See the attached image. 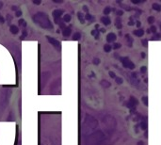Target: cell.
<instances>
[{
	"label": "cell",
	"mask_w": 161,
	"mask_h": 145,
	"mask_svg": "<svg viewBox=\"0 0 161 145\" xmlns=\"http://www.w3.org/2000/svg\"><path fill=\"white\" fill-rule=\"evenodd\" d=\"M33 22L36 24V25L40 26L42 28L44 29H53V24L51 23L50 19L48 17V15L46 14L45 12H37L33 15Z\"/></svg>",
	"instance_id": "obj_1"
},
{
	"label": "cell",
	"mask_w": 161,
	"mask_h": 145,
	"mask_svg": "<svg viewBox=\"0 0 161 145\" xmlns=\"http://www.w3.org/2000/svg\"><path fill=\"white\" fill-rule=\"evenodd\" d=\"M104 139H105L104 133L100 130H97L95 132L91 133V135H89V136H87L84 145H102Z\"/></svg>",
	"instance_id": "obj_2"
},
{
	"label": "cell",
	"mask_w": 161,
	"mask_h": 145,
	"mask_svg": "<svg viewBox=\"0 0 161 145\" xmlns=\"http://www.w3.org/2000/svg\"><path fill=\"white\" fill-rule=\"evenodd\" d=\"M97 124H98L97 120L94 117H92L91 115H86L85 122L83 123V131H86L88 133L90 131L94 130L97 127Z\"/></svg>",
	"instance_id": "obj_3"
},
{
	"label": "cell",
	"mask_w": 161,
	"mask_h": 145,
	"mask_svg": "<svg viewBox=\"0 0 161 145\" xmlns=\"http://www.w3.org/2000/svg\"><path fill=\"white\" fill-rule=\"evenodd\" d=\"M103 123H104L105 126L108 130L113 131L116 128V126H117V123H116L115 119L112 116H109V115L105 116V118L103 119Z\"/></svg>",
	"instance_id": "obj_4"
},
{
	"label": "cell",
	"mask_w": 161,
	"mask_h": 145,
	"mask_svg": "<svg viewBox=\"0 0 161 145\" xmlns=\"http://www.w3.org/2000/svg\"><path fill=\"white\" fill-rule=\"evenodd\" d=\"M120 60L122 64V66L126 69L129 70H134L135 69V64L130 60L127 57H124V58H120Z\"/></svg>",
	"instance_id": "obj_5"
},
{
	"label": "cell",
	"mask_w": 161,
	"mask_h": 145,
	"mask_svg": "<svg viewBox=\"0 0 161 145\" xmlns=\"http://www.w3.org/2000/svg\"><path fill=\"white\" fill-rule=\"evenodd\" d=\"M54 20H55V23L57 24V25H60V24L62 22V20H61V16L63 15V11L62 9H55L52 13Z\"/></svg>",
	"instance_id": "obj_6"
},
{
	"label": "cell",
	"mask_w": 161,
	"mask_h": 145,
	"mask_svg": "<svg viewBox=\"0 0 161 145\" xmlns=\"http://www.w3.org/2000/svg\"><path fill=\"white\" fill-rule=\"evenodd\" d=\"M46 39H47V41L55 47V48H57V50H60V48H61L60 42H59L57 40H56L55 38H52V37H50V36H46Z\"/></svg>",
	"instance_id": "obj_7"
},
{
	"label": "cell",
	"mask_w": 161,
	"mask_h": 145,
	"mask_svg": "<svg viewBox=\"0 0 161 145\" xmlns=\"http://www.w3.org/2000/svg\"><path fill=\"white\" fill-rule=\"evenodd\" d=\"M116 38H117V36H116L115 33H108V36H107V42L108 43H110V42H115L116 41Z\"/></svg>",
	"instance_id": "obj_8"
},
{
	"label": "cell",
	"mask_w": 161,
	"mask_h": 145,
	"mask_svg": "<svg viewBox=\"0 0 161 145\" xmlns=\"http://www.w3.org/2000/svg\"><path fill=\"white\" fill-rule=\"evenodd\" d=\"M101 22H102L103 25L109 26L111 24V20L108 16H103V17H101Z\"/></svg>",
	"instance_id": "obj_9"
},
{
	"label": "cell",
	"mask_w": 161,
	"mask_h": 145,
	"mask_svg": "<svg viewBox=\"0 0 161 145\" xmlns=\"http://www.w3.org/2000/svg\"><path fill=\"white\" fill-rule=\"evenodd\" d=\"M71 33H72V28L70 26H66V28L62 30V35L64 37H69L71 35Z\"/></svg>",
	"instance_id": "obj_10"
},
{
	"label": "cell",
	"mask_w": 161,
	"mask_h": 145,
	"mask_svg": "<svg viewBox=\"0 0 161 145\" xmlns=\"http://www.w3.org/2000/svg\"><path fill=\"white\" fill-rule=\"evenodd\" d=\"M9 30H11L12 34H13V35L18 34V32H19V28H18V26H14V25H12L11 26H9Z\"/></svg>",
	"instance_id": "obj_11"
},
{
	"label": "cell",
	"mask_w": 161,
	"mask_h": 145,
	"mask_svg": "<svg viewBox=\"0 0 161 145\" xmlns=\"http://www.w3.org/2000/svg\"><path fill=\"white\" fill-rule=\"evenodd\" d=\"M100 84H101V86L102 87H104L105 89H108V88H109L111 86V83L108 81V80H105V79H103L100 81Z\"/></svg>",
	"instance_id": "obj_12"
},
{
	"label": "cell",
	"mask_w": 161,
	"mask_h": 145,
	"mask_svg": "<svg viewBox=\"0 0 161 145\" xmlns=\"http://www.w3.org/2000/svg\"><path fill=\"white\" fill-rule=\"evenodd\" d=\"M115 26L116 28H119V29H122V20L120 17H117L115 19Z\"/></svg>",
	"instance_id": "obj_13"
},
{
	"label": "cell",
	"mask_w": 161,
	"mask_h": 145,
	"mask_svg": "<svg viewBox=\"0 0 161 145\" xmlns=\"http://www.w3.org/2000/svg\"><path fill=\"white\" fill-rule=\"evenodd\" d=\"M133 33H134V35L137 36V37H142L143 34H144V30H143L142 28H138L137 30H135Z\"/></svg>",
	"instance_id": "obj_14"
},
{
	"label": "cell",
	"mask_w": 161,
	"mask_h": 145,
	"mask_svg": "<svg viewBox=\"0 0 161 145\" xmlns=\"http://www.w3.org/2000/svg\"><path fill=\"white\" fill-rule=\"evenodd\" d=\"M77 18H78V20H79V22L81 24L85 23V15H83V13L82 12H80V11L77 12Z\"/></svg>",
	"instance_id": "obj_15"
},
{
	"label": "cell",
	"mask_w": 161,
	"mask_h": 145,
	"mask_svg": "<svg viewBox=\"0 0 161 145\" xmlns=\"http://www.w3.org/2000/svg\"><path fill=\"white\" fill-rule=\"evenodd\" d=\"M153 9H155L156 11H161V5L158 4V3H153Z\"/></svg>",
	"instance_id": "obj_16"
},
{
	"label": "cell",
	"mask_w": 161,
	"mask_h": 145,
	"mask_svg": "<svg viewBox=\"0 0 161 145\" xmlns=\"http://www.w3.org/2000/svg\"><path fill=\"white\" fill-rule=\"evenodd\" d=\"M71 19H72V16L70 14H65L63 15V22L64 23H69L71 21Z\"/></svg>",
	"instance_id": "obj_17"
},
{
	"label": "cell",
	"mask_w": 161,
	"mask_h": 145,
	"mask_svg": "<svg viewBox=\"0 0 161 145\" xmlns=\"http://www.w3.org/2000/svg\"><path fill=\"white\" fill-rule=\"evenodd\" d=\"M85 20L90 21V22H92V21H94V17L92 15H91L90 13H87V14L85 15Z\"/></svg>",
	"instance_id": "obj_18"
},
{
	"label": "cell",
	"mask_w": 161,
	"mask_h": 145,
	"mask_svg": "<svg viewBox=\"0 0 161 145\" xmlns=\"http://www.w3.org/2000/svg\"><path fill=\"white\" fill-rule=\"evenodd\" d=\"M81 38V34L79 32H75L74 34L73 35V40L74 41H78V40H80Z\"/></svg>",
	"instance_id": "obj_19"
},
{
	"label": "cell",
	"mask_w": 161,
	"mask_h": 145,
	"mask_svg": "<svg viewBox=\"0 0 161 145\" xmlns=\"http://www.w3.org/2000/svg\"><path fill=\"white\" fill-rule=\"evenodd\" d=\"M111 49H112V46L109 45V43H108V45H104V50H105V52H107V53H109L111 51Z\"/></svg>",
	"instance_id": "obj_20"
},
{
	"label": "cell",
	"mask_w": 161,
	"mask_h": 145,
	"mask_svg": "<svg viewBox=\"0 0 161 145\" xmlns=\"http://www.w3.org/2000/svg\"><path fill=\"white\" fill-rule=\"evenodd\" d=\"M91 33V35H92V36H94V37H95V39H96V40L99 38V31H98L97 29H92Z\"/></svg>",
	"instance_id": "obj_21"
},
{
	"label": "cell",
	"mask_w": 161,
	"mask_h": 145,
	"mask_svg": "<svg viewBox=\"0 0 161 145\" xmlns=\"http://www.w3.org/2000/svg\"><path fill=\"white\" fill-rule=\"evenodd\" d=\"M125 38H126V40H127V42H128V46H129V47H132L133 39H132L129 35H125Z\"/></svg>",
	"instance_id": "obj_22"
},
{
	"label": "cell",
	"mask_w": 161,
	"mask_h": 145,
	"mask_svg": "<svg viewBox=\"0 0 161 145\" xmlns=\"http://www.w3.org/2000/svg\"><path fill=\"white\" fill-rule=\"evenodd\" d=\"M110 12H111V8H110V7H106V8L104 9V14H105V16L106 15H108Z\"/></svg>",
	"instance_id": "obj_23"
},
{
	"label": "cell",
	"mask_w": 161,
	"mask_h": 145,
	"mask_svg": "<svg viewBox=\"0 0 161 145\" xmlns=\"http://www.w3.org/2000/svg\"><path fill=\"white\" fill-rule=\"evenodd\" d=\"M129 101H130V102H131V103H133V104H134V105H136V106H137V105L139 104V101L137 100V99L135 98L134 96H130V99H129Z\"/></svg>",
	"instance_id": "obj_24"
},
{
	"label": "cell",
	"mask_w": 161,
	"mask_h": 145,
	"mask_svg": "<svg viewBox=\"0 0 161 145\" xmlns=\"http://www.w3.org/2000/svg\"><path fill=\"white\" fill-rule=\"evenodd\" d=\"M18 23H19V26H24V28H26V22L24 19H20Z\"/></svg>",
	"instance_id": "obj_25"
},
{
	"label": "cell",
	"mask_w": 161,
	"mask_h": 145,
	"mask_svg": "<svg viewBox=\"0 0 161 145\" xmlns=\"http://www.w3.org/2000/svg\"><path fill=\"white\" fill-rule=\"evenodd\" d=\"M115 81H116V83H117V84H119V85H121V84H122V82H124V80H122V78H121V77L116 76Z\"/></svg>",
	"instance_id": "obj_26"
},
{
	"label": "cell",
	"mask_w": 161,
	"mask_h": 145,
	"mask_svg": "<svg viewBox=\"0 0 161 145\" xmlns=\"http://www.w3.org/2000/svg\"><path fill=\"white\" fill-rule=\"evenodd\" d=\"M147 21H148L149 24L152 25V24H154V22H155V17H154V16H149L148 19H147Z\"/></svg>",
	"instance_id": "obj_27"
},
{
	"label": "cell",
	"mask_w": 161,
	"mask_h": 145,
	"mask_svg": "<svg viewBox=\"0 0 161 145\" xmlns=\"http://www.w3.org/2000/svg\"><path fill=\"white\" fill-rule=\"evenodd\" d=\"M140 126H141V129H142V130H145L146 128H147V123L143 121V122L140 123Z\"/></svg>",
	"instance_id": "obj_28"
},
{
	"label": "cell",
	"mask_w": 161,
	"mask_h": 145,
	"mask_svg": "<svg viewBox=\"0 0 161 145\" xmlns=\"http://www.w3.org/2000/svg\"><path fill=\"white\" fill-rule=\"evenodd\" d=\"M161 37V34H158V33H156V34L155 36H153V38H151V40L152 41H154V40H159Z\"/></svg>",
	"instance_id": "obj_29"
},
{
	"label": "cell",
	"mask_w": 161,
	"mask_h": 145,
	"mask_svg": "<svg viewBox=\"0 0 161 145\" xmlns=\"http://www.w3.org/2000/svg\"><path fill=\"white\" fill-rule=\"evenodd\" d=\"M26 36H27V32H26V29H24V30H23V35H22L21 37H20V39H21V40H24Z\"/></svg>",
	"instance_id": "obj_30"
},
{
	"label": "cell",
	"mask_w": 161,
	"mask_h": 145,
	"mask_svg": "<svg viewBox=\"0 0 161 145\" xmlns=\"http://www.w3.org/2000/svg\"><path fill=\"white\" fill-rule=\"evenodd\" d=\"M150 31L153 32L154 34H156V26H151V28H150Z\"/></svg>",
	"instance_id": "obj_31"
},
{
	"label": "cell",
	"mask_w": 161,
	"mask_h": 145,
	"mask_svg": "<svg viewBox=\"0 0 161 145\" xmlns=\"http://www.w3.org/2000/svg\"><path fill=\"white\" fill-rule=\"evenodd\" d=\"M113 45H114V46H113V48H114V49H119V48H121V47H122V45H121V43H119V42H116Z\"/></svg>",
	"instance_id": "obj_32"
},
{
	"label": "cell",
	"mask_w": 161,
	"mask_h": 145,
	"mask_svg": "<svg viewBox=\"0 0 161 145\" xmlns=\"http://www.w3.org/2000/svg\"><path fill=\"white\" fill-rule=\"evenodd\" d=\"M142 102H143V104L145 105V106H148V99H147L146 96L142 97Z\"/></svg>",
	"instance_id": "obj_33"
},
{
	"label": "cell",
	"mask_w": 161,
	"mask_h": 145,
	"mask_svg": "<svg viewBox=\"0 0 161 145\" xmlns=\"http://www.w3.org/2000/svg\"><path fill=\"white\" fill-rule=\"evenodd\" d=\"M22 14H23L22 11H16V13H15V16H16V17H21Z\"/></svg>",
	"instance_id": "obj_34"
},
{
	"label": "cell",
	"mask_w": 161,
	"mask_h": 145,
	"mask_svg": "<svg viewBox=\"0 0 161 145\" xmlns=\"http://www.w3.org/2000/svg\"><path fill=\"white\" fill-rule=\"evenodd\" d=\"M146 71H147V68H146V66H142L141 68H140V72H141V73H143V74H144V73H146Z\"/></svg>",
	"instance_id": "obj_35"
},
{
	"label": "cell",
	"mask_w": 161,
	"mask_h": 145,
	"mask_svg": "<svg viewBox=\"0 0 161 145\" xmlns=\"http://www.w3.org/2000/svg\"><path fill=\"white\" fill-rule=\"evenodd\" d=\"M142 45L144 46V47H146L147 46V45H148V41H147V40H142Z\"/></svg>",
	"instance_id": "obj_36"
},
{
	"label": "cell",
	"mask_w": 161,
	"mask_h": 145,
	"mask_svg": "<svg viewBox=\"0 0 161 145\" xmlns=\"http://www.w3.org/2000/svg\"><path fill=\"white\" fill-rule=\"evenodd\" d=\"M116 14H117L118 16H122V14H124V11H116Z\"/></svg>",
	"instance_id": "obj_37"
},
{
	"label": "cell",
	"mask_w": 161,
	"mask_h": 145,
	"mask_svg": "<svg viewBox=\"0 0 161 145\" xmlns=\"http://www.w3.org/2000/svg\"><path fill=\"white\" fill-rule=\"evenodd\" d=\"M109 76H110V77H112V78H116V75H115V73H113V72H109Z\"/></svg>",
	"instance_id": "obj_38"
},
{
	"label": "cell",
	"mask_w": 161,
	"mask_h": 145,
	"mask_svg": "<svg viewBox=\"0 0 161 145\" xmlns=\"http://www.w3.org/2000/svg\"><path fill=\"white\" fill-rule=\"evenodd\" d=\"M128 26H134V21H133V19L130 17V21L128 23Z\"/></svg>",
	"instance_id": "obj_39"
},
{
	"label": "cell",
	"mask_w": 161,
	"mask_h": 145,
	"mask_svg": "<svg viewBox=\"0 0 161 145\" xmlns=\"http://www.w3.org/2000/svg\"><path fill=\"white\" fill-rule=\"evenodd\" d=\"M12 11H19V9H18V7H17V6H12Z\"/></svg>",
	"instance_id": "obj_40"
},
{
	"label": "cell",
	"mask_w": 161,
	"mask_h": 145,
	"mask_svg": "<svg viewBox=\"0 0 161 145\" xmlns=\"http://www.w3.org/2000/svg\"><path fill=\"white\" fill-rule=\"evenodd\" d=\"M93 63L96 64V65H97V64L100 63V60H99L98 59H93Z\"/></svg>",
	"instance_id": "obj_41"
},
{
	"label": "cell",
	"mask_w": 161,
	"mask_h": 145,
	"mask_svg": "<svg viewBox=\"0 0 161 145\" xmlns=\"http://www.w3.org/2000/svg\"><path fill=\"white\" fill-rule=\"evenodd\" d=\"M33 3H34V4H35V5H40V4H41V3H42V2H41L40 0H38V1H36V0H34V1H33Z\"/></svg>",
	"instance_id": "obj_42"
},
{
	"label": "cell",
	"mask_w": 161,
	"mask_h": 145,
	"mask_svg": "<svg viewBox=\"0 0 161 145\" xmlns=\"http://www.w3.org/2000/svg\"><path fill=\"white\" fill-rule=\"evenodd\" d=\"M4 23H5V19L2 16H0V24H4Z\"/></svg>",
	"instance_id": "obj_43"
},
{
	"label": "cell",
	"mask_w": 161,
	"mask_h": 145,
	"mask_svg": "<svg viewBox=\"0 0 161 145\" xmlns=\"http://www.w3.org/2000/svg\"><path fill=\"white\" fill-rule=\"evenodd\" d=\"M140 26H141V23H140L139 21L137 22V26H138V28H140Z\"/></svg>",
	"instance_id": "obj_44"
},
{
	"label": "cell",
	"mask_w": 161,
	"mask_h": 145,
	"mask_svg": "<svg viewBox=\"0 0 161 145\" xmlns=\"http://www.w3.org/2000/svg\"><path fill=\"white\" fill-rule=\"evenodd\" d=\"M83 11H86V12H88V11H89V9L87 8L86 6H84V7H83Z\"/></svg>",
	"instance_id": "obj_45"
},
{
	"label": "cell",
	"mask_w": 161,
	"mask_h": 145,
	"mask_svg": "<svg viewBox=\"0 0 161 145\" xmlns=\"http://www.w3.org/2000/svg\"><path fill=\"white\" fill-rule=\"evenodd\" d=\"M134 4H139V3H142L143 1H132Z\"/></svg>",
	"instance_id": "obj_46"
},
{
	"label": "cell",
	"mask_w": 161,
	"mask_h": 145,
	"mask_svg": "<svg viewBox=\"0 0 161 145\" xmlns=\"http://www.w3.org/2000/svg\"><path fill=\"white\" fill-rule=\"evenodd\" d=\"M141 57H142L143 59L145 58V53H144V52H141Z\"/></svg>",
	"instance_id": "obj_47"
},
{
	"label": "cell",
	"mask_w": 161,
	"mask_h": 145,
	"mask_svg": "<svg viewBox=\"0 0 161 145\" xmlns=\"http://www.w3.org/2000/svg\"><path fill=\"white\" fill-rule=\"evenodd\" d=\"M55 3H62V1H57V0H54Z\"/></svg>",
	"instance_id": "obj_48"
},
{
	"label": "cell",
	"mask_w": 161,
	"mask_h": 145,
	"mask_svg": "<svg viewBox=\"0 0 161 145\" xmlns=\"http://www.w3.org/2000/svg\"><path fill=\"white\" fill-rule=\"evenodd\" d=\"M138 145H143V142H142V141H139Z\"/></svg>",
	"instance_id": "obj_49"
},
{
	"label": "cell",
	"mask_w": 161,
	"mask_h": 145,
	"mask_svg": "<svg viewBox=\"0 0 161 145\" xmlns=\"http://www.w3.org/2000/svg\"><path fill=\"white\" fill-rule=\"evenodd\" d=\"M100 31H102V32H105V31H106V29H105V28H101V29H100Z\"/></svg>",
	"instance_id": "obj_50"
},
{
	"label": "cell",
	"mask_w": 161,
	"mask_h": 145,
	"mask_svg": "<svg viewBox=\"0 0 161 145\" xmlns=\"http://www.w3.org/2000/svg\"><path fill=\"white\" fill-rule=\"evenodd\" d=\"M160 29H161V25H160Z\"/></svg>",
	"instance_id": "obj_51"
},
{
	"label": "cell",
	"mask_w": 161,
	"mask_h": 145,
	"mask_svg": "<svg viewBox=\"0 0 161 145\" xmlns=\"http://www.w3.org/2000/svg\"><path fill=\"white\" fill-rule=\"evenodd\" d=\"M0 16H1V15H0Z\"/></svg>",
	"instance_id": "obj_52"
}]
</instances>
